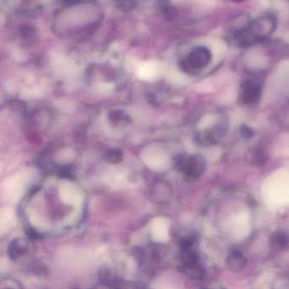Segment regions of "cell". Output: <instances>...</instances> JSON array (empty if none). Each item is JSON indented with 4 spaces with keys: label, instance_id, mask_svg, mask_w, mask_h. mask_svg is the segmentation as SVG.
<instances>
[{
    "label": "cell",
    "instance_id": "cell-1",
    "mask_svg": "<svg viewBox=\"0 0 289 289\" xmlns=\"http://www.w3.org/2000/svg\"><path fill=\"white\" fill-rule=\"evenodd\" d=\"M210 61L211 53L210 49L204 46H198L189 53L187 58L182 62V67L189 73H195L207 66Z\"/></svg>",
    "mask_w": 289,
    "mask_h": 289
},
{
    "label": "cell",
    "instance_id": "cell-2",
    "mask_svg": "<svg viewBox=\"0 0 289 289\" xmlns=\"http://www.w3.org/2000/svg\"><path fill=\"white\" fill-rule=\"evenodd\" d=\"M179 165L185 175L190 178L196 179L204 172L205 164L200 156H195L181 161Z\"/></svg>",
    "mask_w": 289,
    "mask_h": 289
},
{
    "label": "cell",
    "instance_id": "cell-3",
    "mask_svg": "<svg viewBox=\"0 0 289 289\" xmlns=\"http://www.w3.org/2000/svg\"><path fill=\"white\" fill-rule=\"evenodd\" d=\"M260 96L261 87L257 82L246 81L241 86L240 99L244 104H256Z\"/></svg>",
    "mask_w": 289,
    "mask_h": 289
},
{
    "label": "cell",
    "instance_id": "cell-4",
    "mask_svg": "<svg viewBox=\"0 0 289 289\" xmlns=\"http://www.w3.org/2000/svg\"><path fill=\"white\" fill-rule=\"evenodd\" d=\"M226 261H227L229 267L232 270H235V271L243 269L244 265H246V259L243 256V255L237 250H233L229 254Z\"/></svg>",
    "mask_w": 289,
    "mask_h": 289
},
{
    "label": "cell",
    "instance_id": "cell-5",
    "mask_svg": "<svg viewBox=\"0 0 289 289\" xmlns=\"http://www.w3.org/2000/svg\"><path fill=\"white\" fill-rule=\"evenodd\" d=\"M271 246L277 250H286L289 247V237L283 232H276L271 237Z\"/></svg>",
    "mask_w": 289,
    "mask_h": 289
},
{
    "label": "cell",
    "instance_id": "cell-6",
    "mask_svg": "<svg viewBox=\"0 0 289 289\" xmlns=\"http://www.w3.org/2000/svg\"><path fill=\"white\" fill-rule=\"evenodd\" d=\"M240 131L241 133H242V135H243V136H244V137H251V136H252L253 135L252 130H251V129H250V128H248V127H245V126H244V127H242Z\"/></svg>",
    "mask_w": 289,
    "mask_h": 289
},
{
    "label": "cell",
    "instance_id": "cell-7",
    "mask_svg": "<svg viewBox=\"0 0 289 289\" xmlns=\"http://www.w3.org/2000/svg\"><path fill=\"white\" fill-rule=\"evenodd\" d=\"M231 1H234V2H243L244 0H231Z\"/></svg>",
    "mask_w": 289,
    "mask_h": 289
}]
</instances>
